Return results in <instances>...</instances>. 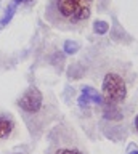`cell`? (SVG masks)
Masks as SVG:
<instances>
[{
	"mask_svg": "<svg viewBox=\"0 0 138 154\" xmlns=\"http://www.w3.org/2000/svg\"><path fill=\"white\" fill-rule=\"evenodd\" d=\"M56 11L69 23H80L88 19L92 0H55Z\"/></svg>",
	"mask_w": 138,
	"mask_h": 154,
	"instance_id": "obj_1",
	"label": "cell"
},
{
	"mask_svg": "<svg viewBox=\"0 0 138 154\" xmlns=\"http://www.w3.org/2000/svg\"><path fill=\"white\" fill-rule=\"evenodd\" d=\"M101 96H103V103L109 104L122 103L127 98V85L122 77L116 72H108L103 79Z\"/></svg>",
	"mask_w": 138,
	"mask_h": 154,
	"instance_id": "obj_2",
	"label": "cell"
},
{
	"mask_svg": "<svg viewBox=\"0 0 138 154\" xmlns=\"http://www.w3.org/2000/svg\"><path fill=\"white\" fill-rule=\"evenodd\" d=\"M42 103H44V96H42V91L37 88V87L27 88L24 93L20 96V100H18V106H20L24 112H29V114H34L37 111H40Z\"/></svg>",
	"mask_w": 138,
	"mask_h": 154,
	"instance_id": "obj_3",
	"label": "cell"
},
{
	"mask_svg": "<svg viewBox=\"0 0 138 154\" xmlns=\"http://www.w3.org/2000/svg\"><path fill=\"white\" fill-rule=\"evenodd\" d=\"M103 116L108 120H121L122 119V111L117 104H109L103 103Z\"/></svg>",
	"mask_w": 138,
	"mask_h": 154,
	"instance_id": "obj_4",
	"label": "cell"
},
{
	"mask_svg": "<svg viewBox=\"0 0 138 154\" xmlns=\"http://www.w3.org/2000/svg\"><path fill=\"white\" fill-rule=\"evenodd\" d=\"M13 128H15V124H13L11 119L0 117V140H5V138L10 137Z\"/></svg>",
	"mask_w": 138,
	"mask_h": 154,
	"instance_id": "obj_5",
	"label": "cell"
},
{
	"mask_svg": "<svg viewBox=\"0 0 138 154\" xmlns=\"http://www.w3.org/2000/svg\"><path fill=\"white\" fill-rule=\"evenodd\" d=\"M82 93H84V95H87V96H88V100H90V101H93V103L103 104V96L100 95L98 91L93 88V87H88V85H87V87H84V88H82Z\"/></svg>",
	"mask_w": 138,
	"mask_h": 154,
	"instance_id": "obj_6",
	"label": "cell"
},
{
	"mask_svg": "<svg viewBox=\"0 0 138 154\" xmlns=\"http://www.w3.org/2000/svg\"><path fill=\"white\" fill-rule=\"evenodd\" d=\"M16 13V3H10L5 10V14H3V18L0 19V26H7L8 23L13 19V16H15Z\"/></svg>",
	"mask_w": 138,
	"mask_h": 154,
	"instance_id": "obj_7",
	"label": "cell"
},
{
	"mask_svg": "<svg viewBox=\"0 0 138 154\" xmlns=\"http://www.w3.org/2000/svg\"><path fill=\"white\" fill-rule=\"evenodd\" d=\"M93 31H95V34H98V35H104V34L109 31V24L106 21H103V19H98V21H95V24H93Z\"/></svg>",
	"mask_w": 138,
	"mask_h": 154,
	"instance_id": "obj_8",
	"label": "cell"
},
{
	"mask_svg": "<svg viewBox=\"0 0 138 154\" xmlns=\"http://www.w3.org/2000/svg\"><path fill=\"white\" fill-rule=\"evenodd\" d=\"M79 48L80 45L77 42H72V40H66L64 42V47H63V50L68 53V55H74V53H77L79 51Z\"/></svg>",
	"mask_w": 138,
	"mask_h": 154,
	"instance_id": "obj_9",
	"label": "cell"
},
{
	"mask_svg": "<svg viewBox=\"0 0 138 154\" xmlns=\"http://www.w3.org/2000/svg\"><path fill=\"white\" fill-rule=\"evenodd\" d=\"M55 154H84V152H80L79 149H71V148H61L58 149Z\"/></svg>",
	"mask_w": 138,
	"mask_h": 154,
	"instance_id": "obj_10",
	"label": "cell"
},
{
	"mask_svg": "<svg viewBox=\"0 0 138 154\" xmlns=\"http://www.w3.org/2000/svg\"><path fill=\"white\" fill-rule=\"evenodd\" d=\"M77 101H79V104H80V106H82V108H84V106H87V104L90 103V100H88V96H87V95H84V93H82V95H80V96H79V100H77Z\"/></svg>",
	"mask_w": 138,
	"mask_h": 154,
	"instance_id": "obj_11",
	"label": "cell"
},
{
	"mask_svg": "<svg viewBox=\"0 0 138 154\" xmlns=\"http://www.w3.org/2000/svg\"><path fill=\"white\" fill-rule=\"evenodd\" d=\"M34 0H13V3H16V5H21V3H32Z\"/></svg>",
	"mask_w": 138,
	"mask_h": 154,
	"instance_id": "obj_12",
	"label": "cell"
},
{
	"mask_svg": "<svg viewBox=\"0 0 138 154\" xmlns=\"http://www.w3.org/2000/svg\"><path fill=\"white\" fill-rule=\"evenodd\" d=\"M128 154H138V148H136V146H130V151H128Z\"/></svg>",
	"mask_w": 138,
	"mask_h": 154,
	"instance_id": "obj_13",
	"label": "cell"
},
{
	"mask_svg": "<svg viewBox=\"0 0 138 154\" xmlns=\"http://www.w3.org/2000/svg\"><path fill=\"white\" fill-rule=\"evenodd\" d=\"M135 128H136V132H138V114H136V117H135Z\"/></svg>",
	"mask_w": 138,
	"mask_h": 154,
	"instance_id": "obj_14",
	"label": "cell"
}]
</instances>
